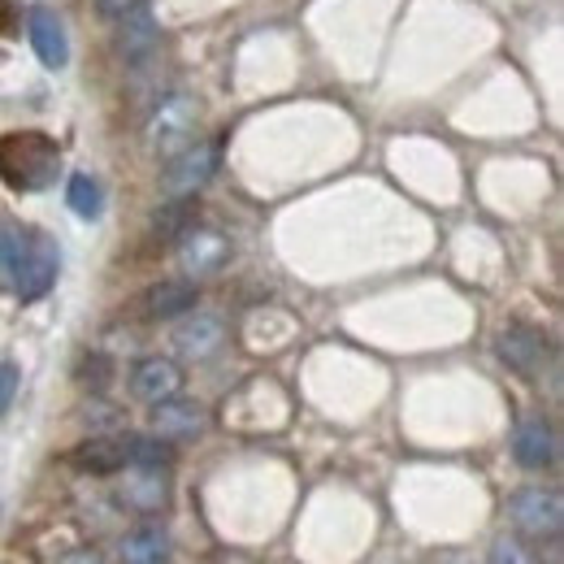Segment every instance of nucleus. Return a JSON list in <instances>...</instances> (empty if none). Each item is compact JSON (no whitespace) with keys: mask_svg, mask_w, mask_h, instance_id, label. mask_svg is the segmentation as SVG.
Instances as JSON below:
<instances>
[{"mask_svg":"<svg viewBox=\"0 0 564 564\" xmlns=\"http://www.w3.org/2000/svg\"><path fill=\"white\" fill-rule=\"evenodd\" d=\"M62 170V148L40 131H18L0 140V178L13 192H44Z\"/></svg>","mask_w":564,"mask_h":564,"instance_id":"1","label":"nucleus"},{"mask_svg":"<svg viewBox=\"0 0 564 564\" xmlns=\"http://www.w3.org/2000/svg\"><path fill=\"white\" fill-rule=\"evenodd\" d=\"M217 156H221V143H187L183 152L170 156L165 174H161V187L170 200H187L196 196L217 170Z\"/></svg>","mask_w":564,"mask_h":564,"instance_id":"2","label":"nucleus"},{"mask_svg":"<svg viewBox=\"0 0 564 564\" xmlns=\"http://www.w3.org/2000/svg\"><path fill=\"white\" fill-rule=\"evenodd\" d=\"M196 118H200V105H196L192 96H170V100L152 113V122H148V143H152V152H161V156L183 152L187 143L196 140Z\"/></svg>","mask_w":564,"mask_h":564,"instance_id":"3","label":"nucleus"},{"mask_svg":"<svg viewBox=\"0 0 564 564\" xmlns=\"http://www.w3.org/2000/svg\"><path fill=\"white\" fill-rule=\"evenodd\" d=\"M57 265H62V252L48 235H26V248H22V261L13 270V291L22 300H40L48 295V286L57 282Z\"/></svg>","mask_w":564,"mask_h":564,"instance_id":"4","label":"nucleus"},{"mask_svg":"<svg viewBox=\"0 0 564 564\" xmlns=\"http://www.w3.org/2000/svg\"><path fill=\"white\" fill-rule=\"evenodd\" d=\"M508 512H512V525H517L521 534H530V539H556L564 525L561 495L543 491V487L517 491L512 495V503H508Z\"/></svg>","mask_w":564,"mask_h":564,"instance_id":"5","label":"nucleus"},{"mask_svg":"<svg viewBox=\"0 0 564 564\" xmlns=\"http://www.w3.org/2000/svg\"><path fill=\"white\" fill-rule=\"evenodd\" d=\"M26 35H31L35 57H40L48 70H66V62H70V40H66L62 18H57L48 4H31V13H26Z\"/></svg>","mask_w":564,"mask_h":564,"instance_id":"6","label":"nucleus"},{"mask_svg":"<svg viewBox=\"0 0 564 564\" xmlns=\"http://www.w3.org/2000/svg\"><path fill=\"white\" fill-rule=\"evenodd\" d=\"M226 257H230V243H226V235H217V230L192 226V230L178 235V261H183V270H187L192 279L217 274V270L226 265Z\"/></svg>","mask_w":564,"mask_h":564,"instance_id":"7","label":"nucleus"},{"mask_svg":"<svg viewBox=\"0 0 564 564\" xmlns=\"http://www.w3.org/2000/svg\"><path fill=\"white\" fill-rule=\"evenodd\" d=\"M512 456H517V465H525V469H547V465H556L561 438H556L552 422L525 417V422L517 425V434H512Z\"/></svg>","mask_w":564,"mask_h":564,"instance_id":"8","label":"nucleus"},{"mask_svg":"<svg viewBox=\"0 0 564 564\" xmlns=\"http://www.w3.org/2000/svg\"><path fill=\"white\" fill-rule=\"evenodd\" d=\"M178 387H183V369L174 360H165V356H148L131 373V391L143 404H161V400L178 395Z\"/></svg>","mask_w":564,"mask_h":564,"instance_id":"9","label":"nucleus"},{"mask_svg":"<svg viewBox=\"0 0 564 564\" xmlns=\"http://www.w3.org/2000/svg\"><path fill=\"white\" fill-rule=\"evenodd\" d=\"M499 356H503V365L517 369L521 378H534L539 365H543V356H547V339H543L534 326H508V330L499 335Z\"/></svg>","mask_w":564,"mask_h":564,"instance_id":"10","label":"nucleus"},{"mask_svg":"<svg viewBox=\"0 0 564 564\" xmlns=\"http://www.w3.org/2000/svg\"><path fill=\"white\" fill-rule=\"evenodd\" d=\"M152 430H156V438H196L205 430V409L196 400L170 395V400L152 404Z\"/></svg>","mask_w":564,"mask_h":564,"instance_id":"11","label":"nucleus"},{"mask_svg":"<svg viewBox=\"0 0 564 564\" xmlns=\"http://www.w3.org/2000/svg\"><path fill=\"white\" fill-rule=\"evenodd\" d=\"M196 308V286L192 282H156L143 291V317L152 322H170Z\"/></svg>","mask_w":564,"mask_h":564,"instance_id":"12","label":"nucleus"},{"mask_svg":"<svg viewBox=\"0 0 564 564\" xmlns=\"http://www.w3.org/2000/svg\"><path fill=\"white\" fill-rule=\"evenodd\" d=\"M226 339V330H221V322L217 317H209V313H196L192 322H183L178 326V352L183 356H196V360H205V356L217 352V344Z\"/></svg>","mask_w":564,"mask_h":564,"instance_id":"13","label":"nucleus"},{"mask_svg":"<svg viewBox=\"0 0 564 564\" xmlns=\"http://www.w3.org/2000/svg\"><path fill=\"white\" fill-rule=\"evenodd\" d=\"M74 469H83V474H118L122 465H127V452H122V443H113V438H87V443H78L74 447Z\"/></svg>","mask_w":564,"mask_h":564,"instance_id":"14","label":"nucleus"},{"mask_svg":"<svg viewBox=\"0 0 564 564\" xmlns=\"http://www.w3.org/2000/svg\"><path fill=\"white\" fill-rule=\"evenodd\" d=\"M170 561V534L161 525H140L122 539V564H165Z\"/></svg>","mask_w":564,"mask_h":564,"instance_id":"15","label":"nucleus"},{"mask_svg":"<svg viewBox=\"0 0 564 564\" xmlns=\"http://www.w3.org/2000/svg\"><path fill=\"white\" fill-rule=\"evenodd\" d=\"M122 499L131 508H143V512L165 508V478H161V469H140V478L122 487Z\"/></svg>","mask_w":564,"mask_h":564,"instance_id":"16","label":"nucleus"},{"mask_svg":"<svg viewBox=\"0 0 564 564\" xmlns=\"http://www.w3.org/2000/svg\"><path fill=\"white\" fill-rule=\"evenodd\" d=\"M122 452H127V465H135V469H165L174 460L170 447H165V438H148V434L127 438Z\"/></svg>","mask_w":564,"mask_h":564,"instance_id":"17","label":"nucleus"},{"mask_svg":"<svg viewBox=\"0 0 564 564\" xmlns=\"http://www.w3.org/2000/svg\"><path fill=\"white\" fill-rule=\"evenodd\" d=\"M66 200H70V209L78 213V217H100V205H105L100 183H96L91 174H74L70 187H66Z\"/></svg>","mask_w":564,"mask_h":564,"instance_id":"18","label":"nucleus"},{"mask_svg":"<svg viewBox=\"0 0 564 564\" xmlns=\"http://www.w3.org/2000/svg\"><path fill=\"white\" fill-rule=\"evenodd\" d=\"M196 217V209H192V196L187 200H174V205H165V209L156 213V221H152V235L165 243V239H178L183 230H187V221Z\"/></svg>","mask_w":564,"mask_h":564,"instance_id":"19","label":"nucleus"},{"mask_svg":"<svg viewBox=\"0 0 564 564\" xmlns=\"http://www.w3.org/2000/svg\"><path fill=\"white\" fill-rule=\"evenodd\" d=\"M22 248H26V230L18 226H0V282H13V270L22 261Z\"/></svg>","mask_w":564,"mask_h":564,"instance_id":"20","label":"nucleus"},{"mask_svg":"<svg viewBox=\"0 0 564 564\" xmlns=\"http://www.w3.org/2000/svg\"><path fill=\"white\" fill-rule=\"evenodd\" d=\"M13 395H18V365H0V417L9 413Z\"/></svg>","mask_w":564,"mask_h":564,"instance_id":"21","label":"nucleus"},{"mask_svg":"<svg viewBox=\"0 0 564 564\" xmlns=\"http://www.w3.org/2000/svg\"><path fill=\"white\" fill-rule=\"evenodd\" d=\"M491 564H525V552H521V543H512V539H499L491 552Z\"/></svg>","mask_w":564,"mask_h":564,"instance_id":"22","label":"nucleus"},{"mask_svg":"<svg viewBox=\"0 0 564 564\" xmlns=\"http://www.w3.org/2000/svg\"><path fill=\"white\" fill-rule=\"evenodd\" d=\"M18 18H22L18 0H0V35H18Z\"/></svg>","mask_w":564,"mask_h":564,"instance_id":"23","label":"nucleus"},{"mask_svg":"<svg viewBox=\"0 0 564 564\" xmlns=\"http://www.w3.org/2000/svg\"><path fill=\"white\" fill-rule=\"evenodd\" d=\"M135 4L140 0H96V13L100 18H127V13H135Z\"/></svg>","mask_w":564,"mask_h":564,"instance_id":"24","label":"nucleus"},{"mask_svg":"<svg viewBox=\"0 0 564 564\" xmlns=\"http://www.w3.org/2000/svg\"><path fill=\"white\" fill-rule=\"evenodd\" d=\"M57 564H105V561H100V552H91V547H74L70 556H62Z\"/></svg>","mask_w":564,"mask_h":564,"instance_id":"25","label":"nucleus"}]
</instances>
